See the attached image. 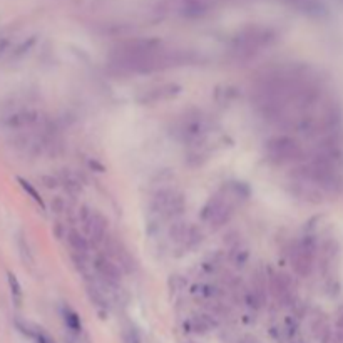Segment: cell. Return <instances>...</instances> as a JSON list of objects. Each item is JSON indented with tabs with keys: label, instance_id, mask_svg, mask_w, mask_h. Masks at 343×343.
I'll list each match as a JSON object with an SVG mask.
<instances>
[{
	"label": "cell",
	"instance_id": "cell-23",
	"mask_svg": "<svg viewBox=\"0 0 343 343\" xmlns=\"http://www.w3.org/2000/svg\"><path fill=\"white\" fill-rule=\"evenodd\" d=\"M20 253H22V258H24L27 263H30V261H32V256H30V250H29V246H27V243L22 240L20 238Z\"/></svg>",
	"mask_w": 343,
	"mask_h": 343
},
{
	"label": "cell",
	"instance_id": "cell-7",
	"mask_svg": "<svg viewBox=\"0 0 343 343\" xmlns=\"http://www.w3.org/2000/svg\"><path fill=\"white\" fill-rule=\"evenodd\" d=\"M92 268L96 272L97 278L101 279V283L106 288H109V290H117L119 288L121 276H123V268L111 256L99 253L92 260Z\"/></svg>",
	"mask_w": 343,
	"mask_h": 343
},
{
	"label": "cell",
	"instance_id": "cell-6",
	"mask_svg": "<svg viewBox=\"0 0 343 343\" xmlns=\"http://www.w3.org/2000/svg\"><path fill=\"white\" fill-rule=\"evenodd\" d=\"M272 39L273 37L270 35L268 30L251 29L250 32L243 34L236 39V44L233 46V51L238 54V57L250 59L251 56H255L256 52H260L263 47L268 46Z\"/></svg>",
	"mask_w": 343,
	"mask_h": 343
},
{
	"label": "cell",
	"instance_id": "cell-26",
	"mask_svg": "<svg viewBox=\"0 0 343 343\" xmlns=\"http://www.w3.org/2000/svg\"><path fill=\"white\" fill-rule=\"evenodd\" d=\"M47 343H56L54 340H51V338H47Z\"/></svg>",
	"mask_w": 343,
	"mask_h": 343
},
{
	"label": "cell",
	"instance_id": "cell-1",
	"mask_svg": "<svg viewBox=\"0 0 343 343\" xmlns=\"http://www.w3.org/2000/svg\"><path fill=\"white\" fill-rule=\"evenodd\" d=\"M248 195H250V191L243 183H229L228 186H224L206 203L201 213L203 221L213 228L223 226L231 218L238 203L245 200Z\"/></svg>",
	"mask_w": 343,
	"mask_h": 343
},
{
	"label": "cell",
	"instance_id": "cell-12",
	"mask_svg": "<svg viewBox=\"0 0 343 343\" xmlns=\"http://www.w3.org/2000/svg\"><path fill=\"white\" fill-rule=\"evenodd\" d=\"M181 92V85L178 84H161L157 87L147 89V91L142 92V96L137 97V102L142 104V106H152V104L157 102H164L169 101V99L176 97Z\"/></svg>",
	"mask_w": 343,
	"mask_h": 343
},
{
	"label": "cell",
	"instance_id": "cell-21",
	"mask_svg": "<svg viewBox=\"0 0 343 343\" xmlns=\"http://www.w3.org/2000/svg\"><path fill=\"white\" fill-rule=\"evenodd\" d=\"M123 343H141L139 333L134 327H126L123 330Z\"/></svg>",
	"mask_w": 343,
	"mask_h": 343
},
{
	"label": "cell",
	"instance_id": "cell-9",
	"mask_svg": "<svg viewBox=\"0 0 343 343\" xmlns=\"http://www.w3.org/2000/svg\"><path fill=\"white\" fill-rule=\"evenodd\" d=\"M209 134V123L201 117L200 114L189 117L181 126V136L188 144L196 146V144H203L206 141V136Z\"/></svg>",
	"mask_w": 343,
	"mask_h": 343
},
{
	"label": "cell",
	"instance_id": "cell-3",
	"mask_svg": "<svg viewBox=\"0 0 343 343\" xmlns=\"http://www.w3.org/2000/svg\"><path fill=\"white\" fill-rule=\"evenodd\" d=\"M46 124H47V119L42 116V112L37 109H32V107L12 109L0 117V128L12 134L39 129Z\"/></svg>",
	"mask_w": 343,
	"mask_h": 343
},
{
	"label": "cell",
	"instance_id": "cell-11",
	"mask_svg": "<svg viewBox=\"0 0 343 343\" xmlns=\"http://www.w3.org/2000/svg\"><path fill=\"white\" fill-rule=\"evenodd\" d=\"M270 290L283 305H290L295 298V285L285 273H270Z\"/></svg>",
	"mask_w": 343,
	"mask_h": 343
},
{
	"label": "cell",
	"instance_id": "cell-14",
	"mask_svg": "<svg viewBox=\"0 0 343 343\" xmlns=\"http://www.w3.org/2000/svg\"><path fill=\"white\" fill-rule=\"evenodd\" d=\"M57 179H59V183H61V184H64V188L70 193V195H79V193L82 191V184H80V179H79V176L74 173V171H70V169H61V173H59Z\"/></svg>",
	"mask_w": 343,
	"mask_h": 343
},
{
	"label": "cell",
	"instance_id": "cell-5",
	"mask_svg": "<svg viewBox=\"0 0 343 343\" xmlns=\"http://www.w3.org/2000/svg\"><path fill=\"white\" fill-rule=\"evenodd\" d=\"M79 221L82 226V233L92 241L94 245H106L109 240V223L97 209L89 206H82L79 209Z\"/></svg>",
	"mask_w": 343,
	"mask_h": 343
},
{
	"label": "cell",
	"instance_id": "cell-20",
	"mask_svg": "<svg viewBox=\"0 0 343 343\" xmlns=\"http://www.w3.org/2000/svg\"><path fill=\"white\" fill-rule=\"evenodd\" d=\"M7 278H8V285H10V291H12L13 300H15L17 305H20V301H22V288H20L19 279H17L15 274L10 273V272L7 273Z\"/></svg>",
	"mask_w": 343,
	"mask_h": 343
},
{
	"label": "cell",
	"instance_id": "cell-19",
	"mask_svg": "<svg viewBox=\"0 0 343 343\" xmlns=\"http://www.w3.org/2000/svg\"><path fill=\"white\" fill-rule=\"evenodd\" d=\"M17 181H19V184L25 189L27 195L32 198V200H34L35 203H37V205H39L40 207H46V205H44V201H42V198H40V195L37 193V189H35V188L32 186V184H30L29 181H25L24 178H17Z\"/></svg>",
	"mask_w": 343,
	"mask_h": 343
},
{
	"label": "cell",
	"instance_id": "cell-16",
	"mask_svg": "<svg viewBox=\"0 0 343 343\" xmlns=\"http://www.w3.org/2000/svg\"><path fill=\"white\" fill-rule=\"evenodd\" d=\"M62 318H64V323L69 332H75V333L82 332L80 317L72 308H69V306H62Z\"/></svg>",
	"mask_w": 343,
	"mask_h": 343
},
{
	"label": "cell",
	"instance_id": "cell-13",
	"mask_svg": "<svg viewBox=\"0 0 343 343\" xmlns=\"http://www.w3.org/2000/svg\"><path fill=\"white\" fill-rule=\"evenodd\" d=\"M67 243H69V248L72 250V255L89 258V238L84 233L77 231V229H69L67 231Z\"/></svg>",
	"mask_w": 343,
	"mask_h": 343
},
{
	"label": "cell",
	"instance_id": "cell-10",
	"mask_svg": "<svg viewBox=\"0 0 343 343\" xmlns=\"http://www.w3.org/2000/svg\"><path fill=\"white\" fill-rule=\"evenodd\" d=\"M290 184H291V195H295L300 200L310 201V203H320L323 200V189L313 181L303 178V176L293 174V181Z\"/></svg>",
	"mask_w": 343,
	"mask_h": 343
},
{
	"label": "cell",
	"instance_id": "cell-15",
	"mask_svg": "<svg viewBox=\"0 0 343 343\" xmlns=\"http://www.w3.org/2000/svg\"><path fill=\"white\" fill-rule=\"evenodd\" d=\"M87 295H89V300L92 301V305L96 306L99 311H107L109 303H107L106 293L102 291V288L99 286L96 281L87 283Z\"/></svg>",
	"mask_w": 343,
	"mask_h": 343
},
{
	"label": "cell",
	"instance_id": "cell-24",
	"mask_svg": "<svg viewBox=\"0 0 343 343\" xmlns=\"http://www.w3.org/2000/svg\"><path fill=\"white\" fill-rule=\"evenodd\" d=\"M8 49H10V42H8L7 39L0 40V57H2L5 52H8Z\"/></svg>",
	"mask_w": 343,
	"mask_h": 343
},
{
	"label": "cell",
	"instance_id": "cell-8",
	"mask_svg": "<svg viewBox=\"0 0 343 343\" xmlns=\"http://www.w3.org/2000/svg\"><path fill=\"white\" fill-rule=\"evenodd\" d=\"M313 256H315V245L308 236L305 240L295 243V246L290 251L291 266L298 276L306 278L313 268Z\"/></svg>",
	"mask_w": 343,
	"mask_h": 343
},
{
	"label": "cell",
	"instance_id": "cell-17",
	"mask_svg": "<svg viewBox=\"0 0 343 343\" xmlns=\"http://www.w3.org/2000/svg\"><path fill=\"white\" fill-rule=\"evenodd\" d=\"M214 327H216V322L209 315H200V317H195L191 320V328L196 333H206L207 330H211Z\"/></svg>",
	"mask_w": 343,
	"mask_h": 343
},
{
	"label": "cell",
	"instance_id": "cell-22",
	"mask_svg": "<svg viewBox=\"0 0 343 343\" xmlns=\"http://www.w3.org/2000/svg\"><path fill=\"white\" fill-rule=\"evenodd\" d=\"M64 340H66V343H91V342H89L87 335H85L84 332H79V333L67 332V335L64 337Z\"/></svg>",
	"mask_w": 343,
	"mask_h": 343
},
{
	"label": "cell",
	"instance_id": "cell-18",
	"mask_svg": "<svg viewBox=\"0 0 343 343\" xmlns=\"http://www.w3.org/2000/svg\"><path fill=\"white\" fill-rule=\"evenodd\" d=\"M35 46V37L25 40V42H22L20 46H17L13 51L10 52V59L12 61H17V59H22L25 56V54H29V51Z\"/></svg>",
	"mask_w": 343,
	"mask_h": 343
},
{
	"label": "cell",
	"instance_id": "cell-25",
	"mask_svg": "<svg viewBox=\"0 0 343 343\" xmlns=\"http://www.w3.org/2000/svg\"><path fill=\"white\" fill-rule=\"evenodd\" d=\"M240 343H258V340H256L255 337H251V335H245L240 340Z\"/></svg>",
	"mask_w": 343,
	"mask_h": 343
},
{
	"label": "cell",
	"instance_id": "cell-2",
	"mask_svg": "<svg viewBox=\"0 0 343 343\" xmlns=\"http://www.w3.org/2000/svg\"><path fill=\"white\" fill-rule=\"evenodd\" d=\"M184 207H186V200H184L183 193L173 186L157 188L149 201L147 209V229L152 233L154 229H159V226L166 221H174L183 214Z\"/></svg>",
	"mask_w": 343,
	"mask_h": 343
},
{
	"label": "cell",
	"instance_id": "cell-4",
	"mask_svg": "<svg viewBox=\"0 0 343 343\" xmlns=\"http://www.w3.org/2000/svg\"><path fill=\"white\" fill-rule=\"evenodd\" d=\"M263 154L266 161H270L272 164H286V162L300 159L301 146L295 137L279 134V136L266 139L263 146Z\"/></svg>",
	"mask_w": 343,
	"mask_h": 343
}]
</instances>
